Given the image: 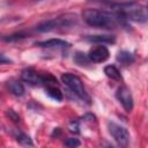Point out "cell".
Returning a JSON list of instances; mask_svg holds the SVG:
<instances>
[{
    "instance_id": "cell-21",
    "label": "cell",
    "mask_w": 148,
    "mask_h": 148,
    "mask_svg": "<svg viewBox=\"0 0 148 148\" xmlns=\"http://www.w3.org/2000/svg\"><path fill=\"white\" fill-rule=\"evenodd\" d=\"M7 114H8V116H9V117L13 119V121H15V123H17V121L20 120V117H18V116H17V114H16V113L13 111V110H8Z\"/></svg>"
},
{
    "instance_id": "cell-13",
    "label": "cell",
    "mask_w": 148,
    "mask_h": 148,
    "mask_svg": "<svg viewBox=\"0 0 148 148\" xmlns=\"http://www.w3.org/2000/svg\"><path fill=\"white\" fill-rule=\"evenodd\" d=\"M104 74L108 77H110L111 80H114V81H121L123 80L119 69L114 65H108V66H105L104 67Z\"/></svg>"
},
{
    "instance_id": "cell-11",
    "label": "cell",
    "mask_w": 148,
    "mask_h": 148,
    "mask_svg": "<svg viewBox=\"0 0 148 148\" xmlns=\"http://www.w3.org/2000/svg\"><path fill=\"white\" fill-rule=\"evenodd\" d=\"M88 42L91 43H98V44H113L116 42L114 36L110 35H94V36H87L86 38Z\"/></svg>"
},
{
    "instance_id": "cell-5",
    "label": "cell",
    "mask_w": 148,
    "mask_h": 148,
    "mask_svg": "<svg viewBox=\"0 0 148 148\" xmlns=\"http://www.w3.org/2000/svg\"><path fill=\"white\" fill-rule=\"evenodd\" d=\"M71 15H66L62 17H57V18H52V20H47V21H43L40 22L37 27L36 30L39 32H47L51 30H54L57 28H62V27H69L72 25L75 20L73 18H68Z\"/></svg>"
},
{
    "instance_id": "cell-20",
    "label": "cell",
    "mask_w": 148,
    "mask_h": 148,
    "mask_svg": "<svg viewBox=\"0 0 148 148\" xmlns=\"http://www.w3.org/2000/svg\"><path fill=\"white\" fill-rule=\"evenodd\" d=\"M68 128H69V131H71L72 133H75V134H79V133H80L79 123H77L76 120L71 121V123H69V125H68Z\"/></svg>"
},
{
    "instance_id": "cell-8",
    "label": "cell",
    "mask_w": 148,
    "mask_h": 148,
    "mask_svg": "<svg viewBox=\"0 0 148 148\" xmlns=\"http://www.w3.org/2000/svg\"><path fill=\"white\" fill-rule=\"evenodd\" d=\"M21 79L29 83L30 86H39L42 84V76L37 74V72L34 68H24L21 72Z\"/></svg>"
},
{
    "instance_id": "cell-18",
    "label": "cell",
    "mask_w": 148,
    "mask_h": 148,
    "mask_svg": "<svg viewBox=\"0 0 148 148\" xmlns=\"http://www.w3.org/2000/svg\"><path fill=\"white\" fill-rule=\"evenodd\" d=\"M80 145H81V141L76 138H68L65 141V146L67 148H77V147H80Z\"/></svg>"
},
{
    "instance_id": "cell-1",
    "label": "cell",
    "mask_w": 148,
    "mask_h": 148,
    "mask_svg": "<svg viewBox=\"0 0 148 148\" xmlns=\"http://www.w3.org/2000/svg\"><path fill=\"white\" fill-rule=\"evenodd\" d=\"M83 21L95 28L116 29L118 27L128 28L126 20L116 12H108L97 8H87L82 12Z\"/></svg>"
},
{
    "instance_id": "cell-7",
    "label": "cell",
    "mask_w": 148,
    "mask_h": 148,
    "mask_svg": "<svg viewBox=\"0 0 148 148\" xmlns=\"http://www.w3.org/2000/svg\"><path fill=\"white\" fill-rule=\"evenodd\" d=\"M87 56H88L89 61L95 62V64H99V62H104L109 59L110 52L105 46L101 45V46H96V47L91 49Z\"/></svg>"
},
{
    "instance_id": "cell-14",
    "label": "cell",
    "mask_w": 148,
    "mask_h": 148,
    "mask_svg": "<svg viewBox=\"0 0 148 148\" xmlns=\"http://www.w3.org/2000/svg\"><path fill=\"white\" fill-rule=\"evenodd\" d=\"M46 94L54 101L57 102H61L64 99V94L61 92V90L57 87V86H52V87H46L45 89Z\"/></svg>"
},
{
    "instance_id": "cell-15",
    "label": "cell",
    "mask_w": 148,
    "mask_h": 148,
    "mask_svg": "<svg viewBox=\"0 0 148 148\" xmlns=\"http://www.w3.org/2000/svg\"><path fill=\"white\" fill-rule=\"evenodd\" d=\"M15 139H16V141L20 143V145H22L23 147H32L34 146V143H32V140L30 139V136L29 135H27L25 133H23V132H17L16 131V133H15Z\"/></svg>"
},
{
    "instance_id": "cell-22",
    "label": "cell",
    "mask_w": 148,
    "mask_h": 148,
    "mask_svg": "<svg viewBox=\"0 0 148 148\" xmlns=\"http://www.w3.org/2000/svg\"><path fill=\"white\" fill-rule=\"evenodd\" d=\"M10 62H12V60L9 58H7L3 54H0V65H2V64H10Z\"/></svg>"
},
{
    "instance_id": "cell-12",
    "label": "cell",
    "mask_w": 148,
    "mask_h": 148,
    "mask_svg": "<svg viewBox=\"0 0 148 148\" xmlns=\"http://www.w3.org/2000/svg\"><path fill=\"white\" fill-rule=\"evenodd\" d=\"M135 60V57L132 52L128 51H119L117 53V61H119L121 65L124 66H128L131 64H133Z\"/></svg>"
},
{
    "instance_id": "cell-9",
    "label": "cell",
    "mask_w": 148,
    "mask_h": 148,
    "mask_svg": "<svg viewBox=\"0 0 148 148\" xmlns=\"http://www.w3.org/2000/svg\"><path fill=\"white\" fill-rule=\"evenodd\" d=\"M36 46L39 47H45V49H50V47H60V49H65V47H69L71 44L66 40L59 39V38H52V39H47V40H40V42H36L35 43Z\"/></svg>"
},
{
    "instance_id": "cell-4",
    "label": "cell",
    "mask_w": 148,
    "mask_h": 148,
    "mask_svg": "<svg viewBox=\"0 0 148 148\" xmlns=\"http://www.w3.org/2000/svg\"><path fill=\"white\" fill-rule=\"evenodd\" d=\"M106 126H108L109 133L112 135V138L118 143V146L120 148H128V145H130V133H128V131L124 126H121V125H119L114 121H108Z\"/></svg>"
},
{
    "instance_id": "cell-16",
    "label": "cell",
    "mask_w": 148,
    "mask_h": 148,
    "mask_svg": "<svg viewBox=\"0 0 148 148\" xmlns=\"http://www.w3.org/2000/svg\"><path fill=\"white\" fill-rule=\"evenodd\" d=\"M74 61L79 66H84V65H88L90 62L89 59H88V56L84 54L83 52H76L75 56H74Z\"/></svg>"
},
{
    "instance_id": "cell-19",
    "label": "cell",
    "mask_w": 148,
    "mask_h": 148,
    "mask_svg": "<svg viewBox=\"0 0 148 148\" xmlns=\"http://www.w3.org/2000/svg\"><path fill=\"white\" fill-rule=\"evenodd\" d=\"M24 37H25V35L23 32H18V34H14V35H10V36H7V37H2V39L6 40V42H13V40L22 39Z\"/></svg>"
},
{
    "instance_id": "cell-3",
    "label": "cell",
    "mask_w": 148,
    "mask_h": 148,
    "mask_svg": "<svg viewBox=\"0 0 148 148\" xmlns=\"http://www.w3.org/2000/svg\"><path fill=\"white\" fill-rule=\"evenodd\" d=\"M61 81L71 89V91L74 95H76L83 102L90 104V96L88 95V92L79 76H76L72 73H64L61 75Z\"/></svg>"
},
{
    "instance_id": "cell-10",
    "label": "cell",
    "mask_w": 148,
    "mask_h": 148,
    "mask_svg": "<svg viewBox=\"0 0 148 148\" xmlns=\"http://www.w3.org/2000/svg\"><path fill=\"white\" fill-rule=\"evenodd\" d=\"M7 87H8V89H9V91L13 94V95H15V96H23L24 95V87H23V84L18 81V80H16V79H10L8 82H7Z\"/></svg>"
},
{
    "instance_id": "cell-23",
    "label": "cell",
    "mask_w": 148,
    "mask_h": 148,
    "mask_svg": "<svg viewBox=\"0 0 148 148\" xmlns=\"http://www.w3.org/2000/svg\"><path fill=\"white\" fill-rule=\"evenodd\" d=\"M83 119H86L87 121H96V117L91 113H87L83 116Z\"/></svg>"
},
{
    "instance_id": "cell-17",
    "label": "cell",
    "mask_w": 148,
    "mask_h": 148,
    "mask_svg": "<svg viewBox=\"0 0 148 148\" xmlns=\"http://www.w3.org/2000/svg\"><path fill=\"white\" fill-rule=\"evenodd\" d=\"M58 81L57 79L51 75V74H46V75H43L42 76V84H45L46 87H52V86H57Z\"/></svg>"
},
{
    "instance_id": "cell-2",
    "label": "cell",
    "mask_w": 148,
    "mask_h": 148,
    "mask_svg": "<svg viewBox=\"0 0 148 148\" xmlns=\"http://www.w3.org/2000/svg\"><path fill=\"white\" fill-rule=\"evenodd\" d=\"M106 5L116 9V13L120 14L126 21L147 22V8L138 2H108Z\"/></svg>"
},
{
    "instance_id": "cell-24",
    "label": "cell",
    "mask_w": 148,
    "mask_h": 148,
    "mask_svg": "<svg viewBox=\"0 0 148 148\" xmlns=\"http://www.w3.org/2000/svg\"><path fill=\"white\" fill-rule=\"evenodd\" d=\"M102 147H103V148H114L110 142H108V141H105V140L102 141Z\"/></svg>"
},
{
    "instance_id": "cell-6",
    "label": "cell",
    "mask_w": 148,
    "mask_h": 148,
    "mask_svg": "<svg viewBox=\"0 0 148 148\" xmlns=\"http://www.w3.org/2000/svg\"><path fill=\"white\" fill-rule=\"evenodd\" d=\"M116 97L120 102V104L123 105V108L125 109L126 112H131L133 110L134 102H133L132 92H131L128 87H126V86L119 87L117 89V91H116Z\"/></svg>"
}]
</instances>
